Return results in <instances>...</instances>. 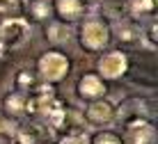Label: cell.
Segmentation results:
<instances>
[{
	"mask_svg": "<svg viewBox=\"0 0 158 144\" xmlns=\"http://www.w3.org/2000/svg\"><path fill=\"white\" fill-rule=\"evenodd\" d=\"M110 41V23L101 16H83L78 30V43L85 53H101Z\"/></svg>",
	"mask_w": 158,
	"mask_h": 144,
	"instance_id": "cell-1",
	"label": "cell"
},
{
	"mask_svg": "<svg viewBox=\"0 0 158 144\" xmlns=\"http://www.w3.org/2000/svg\"><path fill=\"white\" fill-rule=\"evenodd\" d=\"M71 60L60 51H46L37 60V78L46 85H57L69 76Z\"/></svg>",
	"mask_w": 158,
	"mask_h": 144,
	"instance_id": "cell-2",
	"label": "cell"
},
{
	"mask_svg": "<svg viewBox=\"0 0 158 144\" xmlns=\"http://www.w3.org/2000/svg\"><path fill=\"white\" fill-rule=\"evenodd\" d=\"M83 121L87 128H108L117 121V105L108 98H99V101L87 103L85 112H83Z\"/></svg>",
	"mask_w": 158,
	"mask_h": 144,
	"instance_id": "cell-3",
	"label": "cell"
},
{
	"mask_svg": "<svg viewBox=\"0 0 158 144\" xmlns=\"http://www.w3.org/2000/svg\"><path fill=\"white\" fill-rule=\"evenodd\" d=\"M128 71V55L124 51H106L96 62V73L103 80H119L124 73Z\"/></svg>",
	"mask_w": 158,
	"mask_h": 144,
	"instance_id": "cell-4",
	"label": "cell"
},
{
	"mask_svg": "<svg viewBox=\"0 0 158 144\" xmlns=\"http://www.w3.org/2000/svg\"><path fill=\"white\" fill-rule=\"evenodd\" d=\"M30 39V23L21 16L5 19L0 23V43L5 48H21Z\"/></svg>",
	"mask_w": 158,
	"mask_h": 144,
	"instance_id": "cell-5",
	"label": "cell"
},
{
	"mask_svg": "<svg viewBox=\"0 0 158 144\" xmlns=\"http://www.w3.org/2000/svg\"><path fill=\"white\" fill-rule=\"evenodd\" d=\"M122 142L124 144H156V128L147 117H138L126 121Z\"/></svg>",
	"mask_w": 158,
	"mask_h": 144,
	"instance_id": "cell-6",
	"label": "cell"
},
{
	"mask_svg": "<svg viewBox=\"0 0 158 144\" xmlns=\"http://www.w3.org/2000/svg\"><path fill=\"white\" fill-rule=\"evenodd\" d=\"M76 94L78 98H83L85 103H92V101H99V98H106V80L101 78L99 73H83L76 82Z\"/></svg>",
	"mask_w": 158,
	"mask_h": 144,
	"instance_id": "cell-7",
	"label": "cell"
},
{
	"mask_svg": "<svg viewBox=\"0 0 158 144\" xmlns=\"http://www.w3.org/2000/svg\"><path fill=\"white\" fill-rule=\"evenodd\" d=\"M53 14H57L60 21L73 23L87 14V0H53Z\"/></svg>",
	"mask_w": 158,
	"mask_h": 144,
	"instance_id": "cell-8",
	"label": "cell"
},
{
	"mask_svg": "<svg viewBox=\"0 0 158 144\" xmlns=\"http://www.w3.org/2000/svg\"><path fill=\"white\" fill-rule=\"evenodd\" d=\"M138 117H147L144 114V103L140 98H126L122 105L117 108V121L126 124L131 119H138Z\"/></svg>",
	"mask_w": 158,
	"mask_h": 144,
	"instance_id": "cell-9",
	"label": "cell"
},
{
	"mask_svg": "<svg viewBox=\"0 0 158 144\" xmlns=\"http://www.w3.org/2000/svg\"><path fill=\"white\" fill-rule=\"evenodd\" d=\"M12 144H41V130L32 124H21L12 133Z\"/></svg>",
	"mask_w": 158,
	"mask_h": 144,
	"instance_id": "cell-10",
	"label": "cell"
},
{
	"mask_svg": "<svg viewBox=\"0 0 158 144\" xmlns=\"http://www.w3.org/2000/svg\"><path fill=\"white\" fill-rule=\"evenodd\" d=\"M60 137H57V144H89V133H87L83 126L80 128H69L67 124L62 126V130H57Z\"/></svg>",
	"mask_w": 158,
	"mask_h": 144,
	"instance_id": "cell-11",
	"label": "cell"
},
{
	"mask_svg": "<svg viewBox=\"0 0 158 144\" xmlns=\"http://www.w3.org/2000/svg\"><path fill=\"white\" fill-rule=\"evenodd\" d=\"M156 5V0H128V19H154Z\"/></svg>",
	"mask_w": 158,
	"mask_h": 144,
	"instance_id": "cell-12",
	"label": "cell"
},
{
	"mask_svg": "<svg viewBox=\"0 0 158 144\" xmlns=\"http://www.w3.org/2000/svg\"><path fill=\"white\" fill-rule=\"evenodd\" d=\"M46 37L48 41L53 43V46H62V43L69 41V37H71V27H69V23H64V21H53L51 25H48L46 30Z\"/></svg>",
	"mask_w": 158,
	"mask_h": 144,
	"instance_id": "cell-13",
	"label": "cell"
},
{
	"mask_svg": "<svg viewBox=\"0 0 158 144\" xmlns=\"http://www.w3.org/2000/svg\"><path fill=\"white\" fill-rule=\"evenodd\" d=\"M2 108H5V112L9 114V117H21L23 114V110H25V94H21V92H9L7 96H5V101H2Z\"/></svg>",
	"mask_w": 158,
	"mask_h": 144,
	"instance_id": "cell-14",
	"label": "cell"
},
{
	"mask_svg": "<svg viewBox=\"0 0 158 144\" xmlns=\"http://www.w3.org/2000/svg\"><path fill=\"white\" fill-rule=\"evenodd\" d=\"M39 85V78H37V73H32V71H19L16 73V78H14V87H16V92H21V94H32L35 92V87Z\"/></svg>",
	"mask_w": 158,
	"mask_h": 144,
	"instance_id": "cell-15",
	"label": "cell"
},
{
	"mask_svg": "<svg viewBox=\"0 0 158 144\" xmlns=\"http://www.w3.org/2000/svg\"><path fill=\"white\" fill-rule=\"evenodd\" d=\"M30 16L37 21H46L53 16V5L51 0H32L30 2Z\"/></svg>",
	"mask_w": 158,
	"mask_h": 144,
	"instance_id": "cell-16",
	"label": "cell"
},
{
	"mask_svg": "<svg viewBox=\"0 0 158 144\" xmlns=\"http://www.w3.org/2000/svg\"><path fill=\"white\" fill-rule=\"evenodd\" d=\"M89 144H124V142H122V135L101 128L99 133H94V137H89Z\"/></svg>",
	"mask_w": 158,
	"mask_h": 144,
	"instance_id": "cell-17",
	"label": "cell"
},
{
	"mask_svg": "<svg viewBox=\"0 0 158 144\" xmlns=\"http://www.w3.org/2000/svg\"><path fill=\"white\" fill-rule=\"evenodd\" d=\"M117 35H119L122 41H135L138 39V27L131 25V21H122L119 27H117Z\"/></svg>",
	"mask_w": 158,
	"mask_h": 144,
	"instance_id": "cell-18",
	"label": "cell"
},
{
	"mask_svg": "<svg viewBox=\"0 0 158 144\" xmlns=\"http://www.w3.org/2000/svg\"><path fill=\"white\" fill-rule=\"evenodd\" d=\"M156 32H158V23L156 21H151V25L144 30V37H147V43L151 41V51H156V46H158V37H156Z\"/></svg>",
	"mask_w": 158,
	"mask_h": 144,
	"instance_id": "cell-19",
	"label": "cell"
},
{
	"mask_svg": "<svg viewBox=\"0 0 158 144\" xmlns=\"http://www.w3.org/2000/svg\"><path fill=\"white\" fill-rule=\"evenodd\" d=\"M19 9V0H0V16L14 14Z\"/></svg>",
	"mask_w": 158,
	"mask_h": 144,
	"instance_id": "cell-20",
	"label": "cell"
},
{
	"mask_svg": "<svg viewBox=\"0 0 158 144\" xmlns=\"http://www.w3.org/2000/svg\"><path fill=\"white\" fill-rule=\"evenodd\" d=\"M7 130H9V119L0 112V135H2V133H7Z\"/></svg>",
	"mask_w": 158,
	"mask_h": 144,
	"instance_id": "cell-21",
	"label": "cell"
},
{
	"mask_svg": "<svg viewBox=\"0 0 158 144\" xmlns=\"http://www.w3.org/2000/svg\"><path fill=\"white\" fill-rule=\"evenodd\" d=\"M2 55H5V46L0 43V57H2Z\"/></svg>",
	"mask_w": 158,
	"mask_h": 144,
	"instance_id": "cell-22",
	"label": "cell"
},
{
	"mask_svg": "<svg viewBox=\"0 0 158 144\" xmlns=\"http://www.w3.org/2000/svg\"><path fill=\"white\" fill-rule=\"evenodd\" d=\"M44 144H55V142H44Z\"/></svg>",
	"mask_w": 158,
	"mask_h": 144,
	"instance_id": "cell-23",
	"label": "cell"
},
{
	"mask_svg": "<svg viewBox=\"0 0 158 144\" xmlns=\"http://www.w3.org/2000/svg\"><path fill=\"white\" fill-rule=\"evenodd\" d=\"M28 2H32V0H28Z\"/></svg>",
	"mask_w": 158,
	"mask_h": 144,
	"instance_id": "cell-24",
	"label": "cell"
}]
</instances>
